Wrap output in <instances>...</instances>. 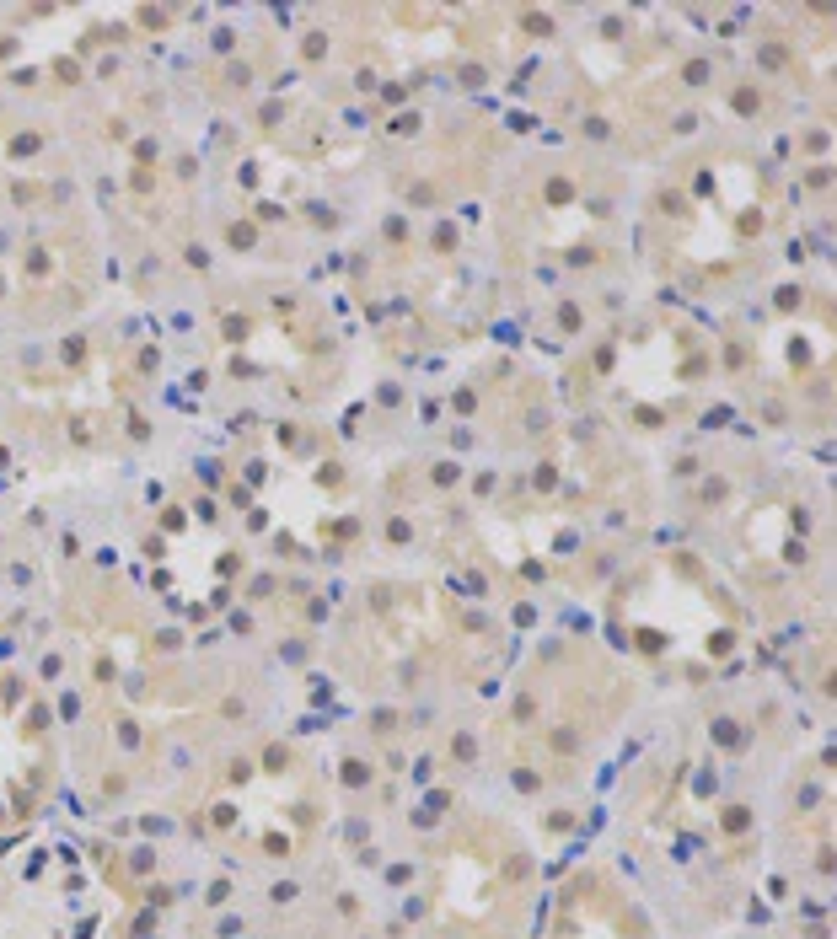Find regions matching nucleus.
Wrapping results in <instances>:
<instances>
[{
    "label": "nucleus",
    "instance_id": "f257e3e1",
    "mask_svg": "<svg viewBox=\"0 0 837 939\" xmlns=\"http://www.w3.org/2000/svg\"><path fill=\"white\" fill-rule=\"evenodd\" d=\"M714 741H719V746H741V730H735L730 719H719V725H714Z\"/></svg>",
    "mask_w": 837,
    "mask_h": 939
},
{
    "label": "nucleus",
    "instance_id": "f03ea898",
    "mask_svg": "<svg viewBox=\"0 0 837 939\" xmlns=\"http://www.w3.org/2000/svg\"><path fill=\"white\" fill-rule=\"evenodd\" d=\"M365 778H370L365 762H344V784H365Z\"/></svg>",
    "mask_w": 837,
    "mask_h": 939
},
{
    "label": "nucleus",
    "instance_id": "7ed1b4c3",
    "mask_svg": "<svg viewBox=\"0 0 837 939\" xmlns=\"http://www.w3.org/2000/svg\"><path fill=\"white\" fill-rule=\"evenodd\" d=\"M725 827H730V832H741V827H746V811H741V805H730V811H725Z\"/></svg>",
    "mask_w": 837,
    "mask_h": 939
},
{
    "label": "nucleus",
    "instance_id": "20e7f679",
    "mask_svg": "<svg viewBox=\"0 0 837 939\" xmlns=\"http://www.w3.org/2000/svg\"><path fill=\"white\" fill-rule=\"evenodd\" d=\"M264 762H268V773H279V768H285V746H268Z\"/></svg>",
    "mask_w": 837,
    "mask_h": 939
}]
</instances>
